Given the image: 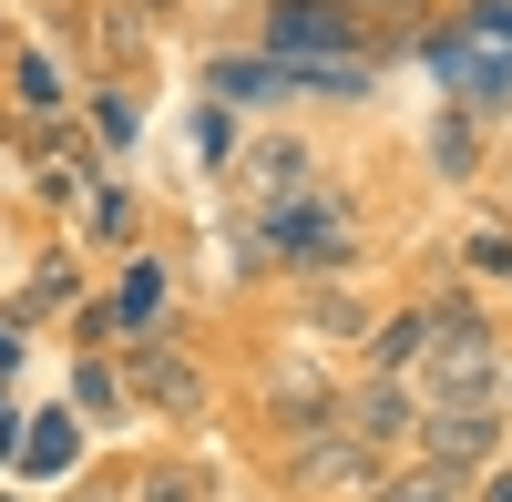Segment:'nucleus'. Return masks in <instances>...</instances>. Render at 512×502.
<instances>
[{
    "instance_id": "f257e3e1",
    "label": "nucleus",
    "mask_w": 512,
    "mask_h": 502,
    "mask_svg": "<svg viewBox=\"0 0 512 502\" xmlns=\"http://www.w3.org/2000/svg\"><path fill=\"white\" fill-rule=\"evenodd\" d=\"M256 236H267L277 246V257L287 267H359V226H349V195H297V205H277V216H256Z\"/></svg>"
},
{
    "instance_id": "f03ea898",
    "label": "nucleus",
    "mask_w": 512,
    "mask_h": 502,
    "mask_svg": "<svg viewBox=\"0 0 512 502\" xmlns=\"http://www.w3.org/2000/svg\"><path fill=\"white\" fill-rule=\"evenodd\" d=\"M420 462H431V472H492L502 462V410H482V400H441V410H420Z\"/></svg>"
},
{
    "instance_id": "7ed1b4c3",
    "label": "nucleus",
    "mask_w": 512,
    "mask_h": 502,
    "mask_svg": "<svg viewBox=\"0 0 512 502\" xmlns=\"http://www.w3.org/2000/svg\"><path fill=\"white\" fill-rule=\"evenodd\" d=\"M359 11L349 0H277L267 11V62H349Z\"/></svg>"
},
{
    "instance_id": "20e7f679",
    "label": "nucleus",
    "mask_w": 512,
    "mask_h": 502,
    "mask_svg": "<svg viewBox=\"0 0 512 502\" xmlns=\"http://www.w3.org/2000/svg\"><path fill=\"white\" fill-rule=\"evenodd\" d=\"M338 431H349L359 451H400V441L420 431L410 380H369V390H349V400H338Z\"/></svg>"
},
{
    "instance_id": "39448f33",
    "label": "nucleus",
    "mask_w": 512,
    "mask_h": 502,
    "mask_svg": "<svg viewBox=\"0 0 512 502\" xmlns=\"http://www.w3.org/2000/svg\"><path fill=\"white\" fill-rule=\"evenodd\" d=\"M134 390L164 410V421H205V400H216V390H205V369L175 359L164 339H134Z\"/></svg>"
},
{
    "instance_id": "423d86ee",
    "label": "nucleus",
    "mask_w": 512,
    "mask_h": 502,
    "mask_svg": "<svg viewBox=\"0 0 512 502\" xmlns=\"http://www.w3.org/2000/svg\"><path fill=\"white\" fill-rule=\"evenodd\" d=\"M308 185H318V175H308V154H297V144H256V154L236 164V195L256 205V216H277V205H297Z\"/></svg>"
},
{
    "instance_id": "0eeeda50",
    "label": "nucleus",
    "mask_w": 512,
    "mask_h": 502,
    "mask_svg": "<svg viewBox=\"0 0 512 502\" xmlns=\"http://www.w3.org/2000/svg\"><path fill=\"white\" fill-rule=\"evenodd\" d=\"M431 62L451 72V93L472 113H502L512 103V52H472V41H431Z\"/></svg>"
},
{
    "instance_id": "6e6552de",
    "label": "nucleus",
    "mask_w": 512,
    "mask_h": 502,
    "mask_svg": "<svg viewBox=\"0 0 512 502\" xmlns=\"http://www.w3.org/2000/svg\"><path fill=\"white\" fill-rule=\"evenodd\" d=\"M369 472H379V451H359V441L338 431V421H328V431H318L308 451H297V482H308V492H338V482H369Z\"/></svg>"
},
{
    "instance_id": "1a4fd4ad",
    "label": "nucleus",
    "mask_w": 512,
    "mask_h": 502,
    "mask_svg": "<svg viewBox=\"0 0 512 502\" xmlns=\"http://www.w3.org/2000/svg\"><path fill=\"white\" fill-rule=\"evenodd\" d=\"M410 359H431V308H400V318L369 328V369H379V380H400Z\"/></svg>"
},
{
    "instance_id": "9d476101",
    "label": "nucleus",
    "mask_w": 512,
    "mask_h": 502,
    "mask_svg": "<svg viewBox=\"0 0 512 502\" xmlns=\"http://www.w3.org/2000/svg\"><path fill=\"white\" fill-rule=\"evenodd\" d=\"M205 93H216V103H277L287 72H277V62H236V52H216V62H205Z\"/></svg>"
},
{
    "instance_id": "9b49d317",
    "label": "nucleus",
    "mask_w": 512,
    "mask_h": 502,
    "mask_svg": "<svg viewBox=\"0 0 512 502\" xmlns=\"http://www.w3.org/2000/svg\"><path fill=\"white\" fill-rule=\"evenodd\" d=\"M11 93H21V113L31 123H62V72H52V52H11Z\"/></svg>"
},
{
    "instance_id": "f8f14e48",
    "label": "nucleus",
    "mask_w": 512,
    "mask_h": 502,
    "mask_svg": "<svg viewBox=\"0 0 512 502\" xmlns=\"http://www.w3.org/2000/svg\"><path fill=\"white\" fill-rule=\"evenodd\" d=\"M21 472L31 482H62L72 472V421H62V410H41V421L21 431Z\"/></svg>"
},
{
    "instance_id": "ddd939ff",
    "label": "nucleus",
    "mask_w": 512,
    "mask_h": 502,
    "mask_svg": "<svg viewBox=\"0 0 512 502\" xmlns=\"http://www.w3.org/2000/svg\"><path fill=\"white\" fill-rule=\"evenodd\" d=\"M154 308H164V267H154V257H144V267H134V277H123V298H113V308H103V328H154Z\"/></svg>"
},
{
    "instance_id": "4468645a",
    "label": "nucleus",
    "mask_w": 512,
    "mask_h": 502,
    "mask_svg": "<svg viewBox=\"0 0 512 502\" xmlns=\"http://www.w3.org/2000/svg\"><path fill=\"white\" fill-rule=\"evenodd\" d=\"M72 400L93 410V421H113V410H123V380H113L103 359H72Z\"/></svg>"
},
{
    "instance_id": "2eb2a0df",
    "label": "nucleus",
    "mask_w": 512,
    "mask_h": 502,
    "mask_svg": "<svg viewBox=\"0 0 512 502\" xmlns=\"http://www.w3.org/2000/svg\"><path fill=\"white\" fill-rule=\"evenodd\" d=\"M461 267H472V277H512V236L502 226H472V236H461Z\"/></svg>"
},
{
    "instance_id": "dca6fc26",
    "label": "nucleus",
    "mask_w": 512,
    "mask_h": 502,
    "mask_svg": "<svg viewBox=\"0 0 512 502\" xmlns=\"http://www.w3.org/2000/svg\"><path fill=\"white\" fill-rule=\"evenodd\" d=\"M93 134H103V144H134V103H123L113 82H103V93H93Z\"/></svg>"
},
{
    "instance_id": "f3484780",
    "label": "nucleus",
    "mask_w": 512,
    "mask_h": 502,
    "mask_svg": "<svg viewBox=\"0 0 512 502\" xmlns=\"http://www.w3.org/2000/svg\"><path fill=\"white\" fill-rule=\"evenodd\" d=\"M134 502H205V482H195V472H144Z\"/></svg>"
},
{
    "instance_id": "a211bd4d",
    "label": "nucleus",
    "mask_w": 512,
    "mask_h": 502,
    "mask_svg": "<svg viewBox=\"0 0 512 502\" xmlns=\"http://www.w3.org/2000/svg\"><path fill=\"white\" fill-rule=\"evenodd\" d=\"M431 164H441V175H472V123H441V134H431Z\"/></svg>"
},
{
    "instance_id": "6ab92c4d",
    "label": "nucleus",
    "mask_w": 512,
    "mask_h": 502,
    "mask_svg": "<svg viewBox=\"0 0 512 502\" xmlns=\"http://www.w3.org/2000/svg\"><path fill=\"white\" fill-rule=\"evenodd\" d=\"M72 298V257H52V267H31V298L21 308H62Z\"/></svg>"
},
{
    "instance_id": "aec40b11",
    "label": "nucleus",
    "mask_w": 512,
    "mask_h": 502,
    "mask_svg": "<svg viewBox=\"0 0 512 502\" xmlns=\"http://www.w3.org/2000/svg\"><path fill=\"white\" fill-rule=\"evenodd\" d=\"M461 31H472V41H482V31L512 41V0H472V11H461Z\"/></svg>"
},
{
    "instance_id": "412c9836",
    "label": "nucleus",
    "mask_w": 512,
    "mask_h": 502,
    "mask_svg": "<svg viewBox=\"0 0 512 502\" xmlns=\"http://www.w3.org/2000/svg\"><path fill=\"white\" fill-rule=\"evenodd\" d=\"M226 144H236V123H226V113H205V123H195V154H205V164H226Z\"/></svg>"
},
{
    "instance_id": "4be33fe9",
    "label": "nucleus",
    "mask_w": 512,
    "mask_h": 502,
    "mask_svg": "<svg viewBox=\"0 0 512 502\" xmlns=\"http://www.w3.org/2000/svg\"><path fill=\"white\" fill-rule=\"evenodd\" d=\"M123 216H134V205H123V185H103V195H93V236H123Z\"/></svg>"
},
{
    "instance_id": "5701e85b",
    "label": "nucleus",
    "mask_w": 512,
    "mask_h": 502,
    "mask_svg": "<svg viewBox=\"0 0 512 502\" xmlns=\"http://www.w3.org/2000/svg\"><path fill=\"white\" fill-rule=\"evenodd\" d=\"M482 502H512V472H502V462L482 472Z\"/></svg>"
},
{
    "instance_id": "b1692460",
    "label": "nucleus",
    "mask_w": 512,
    "mask_h": 502,
    "mask_svg": "<svg viewBox=\"0 0 512 502\" xmlns=\"http://www.w3.org/2000/svg\"><path fill=\"white\" fill-rule=\"evenodd\" d=\"M11 359H21V339H11V328H0V369H11Z\"/></svg>"
},
{
    "instance_id": "393cba45",
    "label": "nucleus",
    "mask_w": 512,
    "mask_h": 502,
    "mask_svg": "<svg viewBox=\"0 0 512 502\" xmlns=\"http://www.w3.org/2000/svg\"><path fill=\"white\" fill-rule=\"evenodd\" d=\"M0 62H11V21H0Z\"/></svg>"
},
{
    "instance_id": "a878e982",
    "label": "nucleus",
    "mask_w": 512,
    "mask_h": 502,
    "mask_svg": "<svg viewBox=\"0 0 512 502\" xmlns=\"http://www.w3.org/2000/svg\"><path fill=\"white\" fill-rule=\"evenodd\" d=\"M103 502H134V492H103Z\"/></svg>"
},
{
    "instance_id": "bb28decb",
    "label": "nucleus",
    "mask_w": 512,
    "mask_h": 502,
    "mask_svg": "<svg viewBox=\"0 0 512 502\" xmlns=\"http://www.w3.org/2000/svg\"><path fill=\"white\" fill-rule=\"evenodd\" d=\"M400 11H410V0H400Z\"/></svg>"
}]
</instances>
